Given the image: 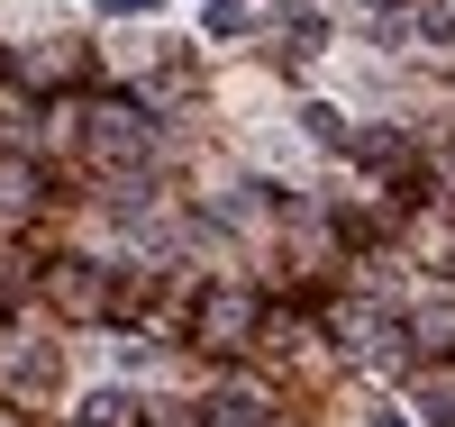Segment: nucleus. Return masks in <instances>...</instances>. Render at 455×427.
I'll use <instances>...</instances> for the list:
<instances>
[{
	"instance_id": "nucleus-1",
	"label": "nucleus",
	"mask_w": 455,
	"mask_h": 427,
	"mask_svg": "<svg viewBox=\"0 0 455 427\" xmlns=\"http://www.w3.org/2000/svg\"><path fill=\"white\" fill-rule=\"evenodd\" d=\"M146 146H156V137H146L137 109H92V154H109V164H137Z\"/></svg>"
},
{
	"instance_id": "nucleus-2",
	"label": "nucleus",
	"mask_w": 455,
	"mask_h": 427,
	"mask_svg": "<svg viewBox=\"0 0 455 427\" xmlns=\"http://www.w3.org/2000/svg\"><path fill=\"white\" fill-rule=\"evenodd\" d=\"M237 328H255V300L246 291H210L201 300V336L210 345H237Z\"/></svg>"
},
{
	"instance_id": "nucleus-3",
	"label": "nucleus",
	"mask_w": 455,
	"mask_h": 427,
	"mask_svg": "<svg viewBox=\"0 0 455 427\" xmlns=\"http://www.w3.org/2000/svg\"><path fill=\"white\" fill-rule=\"evenodd\" d=\"M300 128H310L319 146H347V128H337V109H328V100H310V109H300Z\"/></svg>"
}]
</instances>
